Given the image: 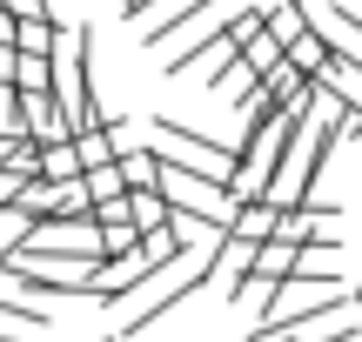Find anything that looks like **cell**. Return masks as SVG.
I'll return each mask as SVG.
<instances>
[{
  "label": "cell",
  "instance_id": "1",
  "mask_svg": "<svg viewBox=\"0 0 362 342\" xmlns=\"http://www.w3.org/2000/svg\"><path fill=\"white\" fill-rule=\"evenodd\" d=\"M88 40H94V27H67L61 47H54V101H61V114H67L74 134H88V128L107 121L101 101H94V54H88Z\"/></svg>",
  "mask_w": 362,
  "mask_h": 342
},
{
  "label": "cell",
  "instance_id": "2",
  "mask_svg": "<svg viewBox=\"0 0 362 342\" xmlns=\"http://www.w3.org/2000/svg\"><path fill=\"white\" fill-rule=\"evenodd\" d=\"M161 195H168L175 222H194V228H208V235H228L235 215H242V195H235L228 182L181 175V168H168V161H161Z\"/></svg>",
  "mask_w": 362,
  "mask_h": 342
},
{
  "label": "cell",
  "instance_id": "3",
  "mask_svg": "<svg viewBox=\"0 0 362 342\" xmlns=\"http://www.w3.org/2000/svg\"><path fill=\"white\" fill-rule=\"evenodd\" d=\"M155 141H168V148H155L168 168H181V175H208V182H228L235 188V148H221V141H208V134H194V128H181L175 114H161L155 121Z\"/></svg>",
  "mask_w": 362,
  "mask_h": 342
},
{
  "label": "cell",
  "instance_id": "4",
  "mask_svg": "<svg viewBox=\"0 0 362 342\" xmlns=\"http://www.w3.org/2000/svg\"><path fill=\"white\" fill-rule=\"evenodd\" d=\"M242 61L255 67V81H269L275 67L288 61V47H282V40L269 34V13H262V20H255V27H248V34H242Z\"/></svg>",
  "mask_w": 362,
  "mask_h": 342
},
{
  "label": "cell",
  "instance_id": "5",
  "mask_svg": "<svg viewBox=\"0 0 362 342\" xmlns=\"http://www.w3.org/2000/svg\"><path fill=\"white\" fill-rule=\"evenodd\" d=\"M61 34H67V27L54 20V13H34V20H21V40H13V54H27V61H54Z\"/></svg>",
  "mask_w": 362,
  "mask_h": 342
},
{
  "label": "cell",
  "instance_id": "6",
  "mask_svg": "<svg viewBox=\"0 0 362 342\" xmlns=\"http://www.w3.org/2000/svg\"><path fill=\"white\" fill-rule=\"evenodd\" d=\"M275 228H282V208H269V201H242V215H235L228 235L248 242V249H262V242H275Z\"/></svg>",
  "mask_w": 362,
  "mask_h": 342
},
{
  "label": "cell",
  "instance_id": "7",
  "mask_svg": "<svg viewBox=\"0 0 362 342\" xmlns=\"http://www.w3.org/2000/svg\"><path fill=\"white\" fill-rule=\"evenodd\" d=\"M329 61H336V47H329L322 34H309V27H302V34L288 40V67H296V74L322 81V74H329Z\"/></svg>",
  "mask_w": 362,
  "mask_h": 342
},
{
  "label": "cell",
  "instance_id": "8",
  "mask_svg": "<svg viewBox=\"0 0 362 342\" xmlns=\"http://www.w3.org/2000/svg\"><path fill=\"white\" fill-rule=\"evenodd\" d=\"M322 81H329V94H336V101L362 121V67H356V61H329V74H322Z\"/></svg>",
  "mask_w": 362,
  "mask_h": 342
},
{
  "label": "cell",
  "instance_id": "9",
  "mask_svg": "<svg viewBox=\"0 0 362 342\" xmlns=\"http://www.w3.org/2000/svg\"><path fill=\"white\" fill-rule=\"evenodd\" d=\"M88 195H94V208H115V201H128V168H121V161L94 168V175H88Z\"/></svg>",
  "mask_w": 362,
  "mask_h": 342
},
{
  "label": "cell",
  "instance_id": "10",
  "mask_svg": "<svg viewBox=\"0 0 362 342\" xmlns=\"http://www.w3.org/2000/svg\"><path fill=\"white\" fill-rule=\"evenodd\" d=\"M27 235H34V222H27L21 208H0V269H7L13 255L27 249Z\"/></svg>",
  "mask_w": 362,
  "mask_h": 342
},
{
  "label": "cell",
  "instance_id": "11",
  "mask_svg": "<svg viewBox=\"0 0 362 342\" xmlns=\"http://www.w3.org/2000/svg\"><path fill=\"white\" fill-rule=\"evenodd\" d=\"M81 155H74V141H61V148H47V161H40V182H81Z\"/></svg>",
  "mask_w": 362,
  "mask_h": 342
},
{
  "label": "cell",
  "instance_id": "12",
  "mask_svg": "<svg viewBox=\"0 0 362 342\" xmlns=\"http://www.w3.org/2000/svg\"><path fill=\"white\" fill-rule=\"evenodd\" d=\"M21 188H27V175H13V168H0V208H13V201H21Z\"/></svg>",
  "mask_w": 362,
  "mask_h": 342
},
{
  "label": "cell",
  "instance_id": "13",
  "mask_svg": "<svg viewBox=\"0 0 362 342\" xmlns=\"http://www.w3.org/2000/svg\"><path fill=\"white\" fill-rule=\"evenodd\" d=\"M13 40H21V13L0 7V47H13Z\"/></svg>",
  "mask_w": 362,
  "mask_h": 342
},
{
  "label": "cell",
  "instance_id": "14",
  "mask_svg": "<svg viewBox=\"0 0 362 342\" xmlns=\"http://www.w3.org/2000/svg\"><path fill=\"white\" fill-rule=\"evenodd\" d=\"M0 7H13L21 20H34V13H47V0H0Z\"/></svg>",
  "mask_w": 362,
  "mask_h": 342
},
{
  "label": "cell",
  "instance_id": "15",
  "mask_svg": "<svg viewBox=\"0 0 362 342\" xmlns=\"http://www.w3.org/2000/svg\"><path fill=\"white\" fill-rule=\"evenodd\" d=\"M0 316H7V295H0Z\"/></svg>",
  "mask_w": 362,
  "mask_h": 342
}]
</instances>
